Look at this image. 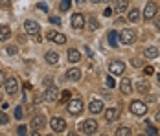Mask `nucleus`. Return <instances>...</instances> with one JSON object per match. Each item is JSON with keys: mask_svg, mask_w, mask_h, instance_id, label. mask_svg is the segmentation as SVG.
I'll return each mask as SVG.
<instances>
[{"mask_svg": "<svg viewBox=\"0 0 160 136\" xmlns=\"http://www.w3.org/2000/svg\"><path fill=\"white\" fill-rule=\"evenodd\" d=\"M4 83H6V76H4V72L0 70V87H4Z\"/></svg>", "mask_w": 160, "mask_h": 136, "instance_id": "obj_42", "label": "nucleus"}, {"mask_svg": "<svg viewBox=\"0 0 160 136\" xmlns=\"http://www.w3.org/2000/svg\"><path fill=\"white\" fill-rule=\"evenodd\" d=\"M9 37H11V28L8 26V24H2L0 26V41L4 43V41H9Z\"/></svg>", "mask_w": 160, "mask_h": 136, "instance_id": "obj_18", "label": "nucleus"}, {"mask_svg": "<svg viewBox=\"0 0 160 136\" xmlns=\"http://www.w3.org/2000/svg\"><path fill=\"white\" fill-rule=\"evenodd\" d=\"M0 6L2 8H9L11 6V0H0Z\"/></svg>", "mask_w": 160, "mask_h": 136, "instance_id": "obj_39", "label": "nucleus"}, {"mask_svg": "<svg viewBox=\"0 0 160 136\" xmlns=\"http://www.w3.org/2000/svg\"><path fill=\"white\" fill-rule=\"evenodd\" d=\"M44 85H46V88L52 87V77H46V79H44Z\"/></svg>", "mask_w": 160, "mask_h": 136, "instance_id": "obj_43", "label": "nucleus"}, {"mask_svg": "<svg viewBox=\"0 0 160 136\" xmlns=\"http://www.w3.org/2000/svg\"><path fill=\"white\" fill-rule=\"evenodd\" d=\"M129 9V0H114V11L116 15H122Z\"/></svg>", "mask_w": 160, "mask_h": 136, "instance_id": "obj_16", "label": "nucleus"}, {"mask_svg": "<svg viewBox=\"0 0 160 136\" xmlns=\"http://www.w3.org/2000/svg\"><path fill=\"white\" fill-rule=\"evenodd\" d=\"M105 83H107V87H109V88H112V87H116V81H114V76H112V74H109V76H107V79H105Z\"/></svg>", "mask_w": 160, "mask_h": 136, "instance_id": "obj_31", "label": "nucleus"}, {"mask_svg": "<svg viewBox=\"0 0 160 136\" xmlns=\"http://www.w3.org/2000/svg\"><path fill=\"white\" fill-rule=\"evenodd\" d=\"M4 88H6V92H8L9 96H15L17 92H18V81H17V77H9V79H6Z\"/></svg>", "mask_w": 160, "mask_h": 136, "instance_id": "obj_9", "label": "nucleus"}, {"mask_svg": "<svg viewBox=\"0 0 160 136\" xmlns=\"http://www.w3.org/2000/svg\"><path fill=\"white\" fill-rule=\"evenodd\" d=\"M8 123H9V116L4 110H0V125H8Z\"/></svg>", "mask_w": 160, "mask_h": 136, "instance_id": "obj_30", "label": "nucleus"}, {"mask_svg": "<svg viewBox=\"0 0 160 136\" xmlns=\"http://www.w3.org/2000/svg\"><path fill=\"white\" fill-rule=\"evenodd\" d=\"M70 24H72V28L81 30V28H85V24H87V18L83 17V13H74V15H72V18H70Z\"/></svg>", "mask_w": 160, "mask_h": 136, "instance_id": "obj_11", "label": "nucleus"}, {"mask_svg": "<svg viewBox=\"0 0 160 136\" xmlns=\"http://www.w3.org/2000/svg\"><path fill=\"white\" fill-rule=\"evenodd\" d=\"M131 63H132V66H136V68H140V66H142V59H140V57H134Z\"/></svg>", "mask_w": 160, "mask_h": 136, "instance_id": "obj_35", "label": "nucleus"}, {"mask_svg": "<svg viewBox=\"0 0 160 136\" xmlns=\"http://www.w3.org/2000/svg\"><path fill=\"white\" fill-rule=\"evenodd\" d=\"M32 129L33 131H41V129H44V125H46V118H44V114H35L32 118Z\"/></svg>", "mask_w": 160, "mask_h": 136, "instance_id": "obj_10", "label": "nucleus"}, {"mask_svg": "<svg viewBox=\"0 0 160 136\" xmlns=\"http://www.w3.org/2000/svg\"><path fill=\"white\" fill-rule=\"evenodd\" d=\"M147 133H149V134H151V136H157V134H158V129L151 125V127H147Z\"/></svg>", "mask_w": 160, "mask_h": 136, "instance_id": "obj_34", "label": "nucleus"}, {"mask_svg": "<svg viewBox=\"0 0 160 136\" xmlns=\"http://www.w3.org/2000/svg\"><path fill=\"white\" fill-rule=\"evenodd\" d=\"M24 30H26V33H28V35H39L41 26H39V22H37V20L28 18V20L24 22Z\"/></svg>", "mask_w": 160, "mask_h": 136, "instance_id": "obj_8", "label": "nucleus"}, {"mask_svg": "<svg viewBox=\"0 0 160 136\" xmlns=\"http://www.w3.org/2000/svg\"><path fill=\"white\" fill-rule=\"evenodd\" d=\"M158 13V6H157V2H147V6H145L144 9V18L145 20H151V18H155Z\"/></svg>", "mask_w": 160, "mask_h": 136, "instance_id": "obj_6", "label": "nucleus"}, {"mask_svg": "<svg viewBox=\"0 0 160 136\" xmlns=\"http://www.w3.org/2000/svg\"><path fill=\"white\" fill-rule=\"evenodd\" d=\"M107 41H109V44H111L112 48H116V46H118V41H120V33H116L114 30H111L107 33Z\"/></svg>", "mask_w": 160, "mask_h": 136, "instance_id": "obj_20", "label": "nucleus"}, {"mask_svg": "<svg viewBox=\"0 0 160 136\" xmlns=\"http://www.w3.org/2000/svg\"><path fill=\"white\" fill-rule=\"evenodd\" d=\"M79 131L83 134H94L98 131V121L96 120H85L79 125Z\"/></svg>", "mask_w": 160, "mask_h": 136, "instance_id": "obj_4", "label": "nucleus"}, {"mask_svg": "<svg viewBox=\"0 0 160 136\" xmlns=\"http://www.w3.org/2000/svg\"><path fill=\"white\" fill-rule=\"evenodd\" d=\"M127 18H129V22H138V20H140V9H138V8H132V9L129 11Z\"/></svg>", "mask_w": 160, "mask_h": 136, "instance_id": "obj_24", "label": "nucleus"}, {"mask_svg": "<svg viewBox=\"0 0 160 136\" xmlns=\"http://www.w3.org/2000/svg\"><path fill=\"white\" fill-rule=\"evenodd\" d=\"M90 2H92V4H99V2H101V0H90Z\"/></svg>", "mask_w": 160, "mask_h": 136, "instance_id": "obj_47", "label": "nucleus"}, {"mask_svg": "<svg viewBox=\"0 0 160 136\" xmlns=\"http://www.w3.org/2000/svg\"><path fill=\"white\" fill-rule=\"evenodd\" d=\"M6 53H8V55H17V53H18V48L13 46V44L6 46Z\"/></svg>", "mask_w": 160, "mask_h": 136, "instance_id": "obj_29", "label": "nucleus"}, {"mask_svg": "<svg viewBox=\"0 0 160 136\" xmlns=\"http://www.w3.org/2000/svg\"><path fill=\"white\" fill-rule=\"evenodd\" d=\"M42 98H44L46 101H55V99L61 98V94H59V90H57L55 87H48V88L44 90V94H42Z\"/></svg>", "mask_w": 160, "mask_h": 136, "instance_id": "obj_14", "label": "nucleus"}, {"mask_svg": "<svg viewBox=\"0 0 160 136\" xmlns=\"http://www.w3.org/2000/svg\"><path fill=\"white\" fill-rule=\"evenodd\" d=\"M17 133H18V134H20V136H24V134H26V133H28V131H26V127H24V125H20Z\"/></svg>", "mask_w": 160, "mask_h": 136, "instance_id": "obj_40", "label": "nucleus"}, {"mask_svg": "<svg viewBox=\"0 0 160 136\" xmlns=\"http://www.w3.org/2000/svg\"><path fill=\"white\" fill-rule=\"evenodd\" d=\"M112 13H114V9H111V8H105V11H103V15L105 17H111Z\"/></svg>", "mask_w": 160, "mask_h": 136, "instance_id": "obj_41", "label": "nucleus"}, {"mask_svg": "<svg viewBox=\"0 0 160 136\" xmlns=\"http://www.w3.org/2000/svg\"><path fill=\"white\" fill-rule=\"evenodd\" d=\"M44 59H46L48 64H57V63H59V53H57V52H48V53L44 55Z\"/></svg>", "mask_w": 160, "mask_h": 136, "instance_id": "obj_23", "label": "nucleus"}, {"mask_svg": "<svg viewBox=\"0 0 160 136\" xmlns=\"http://www.w3.org/2000/svg\"><path fill=\"white\" fill-rule=\"evenodd\" d=\"M109 74H112V76H123L125 74V63L123 61H111Z\"/></svg>", "mask_w": 160, "mask_h": 136, "instance_id": "obj_3", "label": "nucleus"}, {"mask_svg": "<svg viewBox=\"0 0 160 136\" xmlns=\"http://www.w3.org/2000/svg\"><path fill=\"white\" fill-rule=\"evenodd\" d=\"M66 110H68V114H72V116H78L83 112V101L81 99H68L66 101Z\"/></svg>", "mask_w": 160, "mask_h": 136, "instance_id": "obj_1", "label": "nucleus"}, {"mask_svg": "<svg viewBox=\"0 0 160 136\" xmlns=\"http://www.w3.org/2000/svg\"><path fill=\"white\" fill-rule=\"evenodd\" d=\"M2 101H4V98H2V94H0V103H2Z\"/></svg>", "mask_w": 160, "mask_h": 136, "instance_id": "obj_49", "label": "nucleus"}, {"mask_svg": "<svg viewBox=\"0 0 160 136\" xmlns=\"http://www.w3.org/2000/svg\"><path fill=\"white\" fill-rule=\"evenodd\" d=\"M46 39H48L50 43H55V44H64L66 43V35L57 33V31H53V30L46 33Z\"/></svg>", "mask_w": 160, "mask_h": 136, "instance_id": "obj_13", "label": "nucleus"}, {"mask_svg": "<svg viewBox=\"0 0 160 136\" xmlns=\"http://www.w3.org/2000/svg\"><path fill=\"white\" fill-rule=\"evenodd\" d=\"M70 6H72V0H61L59 9H61V11H68V9H70Z\"/></svg>", "mask_w": 160, "mask_h": 136, "instance_id": "obj_28", "label": "nucleus"}, {"mask_svg": "<svg viewBox=\"0 0 160 136\" xmlns=\"http://www.w3.org/2000/svg\"><path fill=\"white\" fill-rule=\"evenodd\" d=\"M88 110H90L92 114H101V112L105 110L103 101H101V99H92V101L88 103Z\"/></svg>", "mask_w": 160, "mask_h": 136, "instance_id": "obj_15", "label": "nucleus"}, {"mask_svg": "<svg viewBox=\"0 0 160 136\" xmlns=\"http://www.w3.org/2000/svg\"><path fill=\"white\" fill-rule=\"evenodd\" d=\"M136 90L140 92V94H147V92H149V83L144 81V79L138 81V83H136Z\"/></svg>", "mask_w": 160, "mask_h": 136, "instance_id": "obj_26", "label": "nucleus"}, {"mask_svg": "<svg viewBox=\"0 0 160 136\" xmlns=\"http://www.w3.org/2000/svg\"><path fill=\"white\" fill-rule=\"evenodd\" d=\"M155 120H157V121H160V110L157 112V114H155Z\"/></svg>", "mask_w": 160, "mask_h": 136, "instance_id": "obj_45", "label": "nucleus"}, {"mask_svg": "<svg viewBox=\"0 0 160 136\" xmlns=\"http://www.w3.org/2000/svg\"><path fill=\"white\" fill-rule=\"evenodd\" d=\"M131 112L134 114V116H145L147 114V105H145L144 101H140V99H134V101H131Z\"/></svg>", "mask_w": 160, "mask_h": 136, "instance_id": "obj_2", "label": "nucleus"}, {"mask_svg": "<svg viewBox=\"0 0 160 136\" xmlns=\"http://www.w3.org/2000/svg\"><path fill=\"white\" fill-rule=\"evenodd\" d=\"M120 41L123 43V44H132L134 41H136V33H134V30H131V28H125V30H122V33H120Z\"/></svg>", "mask_w": 160, "mask_h": 136, "instance_id": "obj_5", "label": "nucleus"}, {"mask_svg": "<svg viewBox=\"0 0 160 136\" xmlns=\"http://www.w3.org/2000/svg\"><path fill=\"white\" fill-rule=\"evenodd\" d=\"M70 98H72L70 90H63V92H61V101H68Z\"/></svg>", "mask_w": 160, "mask_h": 136, "instance_id": "obj_33", "label": "nucleus"}, {"mask_svg": "<svg viewBox=\"0 0 160 136\" xmlns=\"http://www.w3.org/2000/svg\"><path fill=\"white\" fill-rule=\"evenodd\" d=\"M37 9H41V11H48V6H46L44 2H41V4H37Z\"/></svg>", "mask_w": 160, "mask_h": 136, "instance_id": "obj_38", "label": "nucleus"}, {"mask_svg": "<svg viewBox=\"0 0 160 136\" xmlns=\"http://www.w3.org/2000/svg\"><path fill=\"white\" fill-rule=\"evenodd\" d=\"M66 79H70V81H79L81 70L79 68H70V70H66Z\"/></svg>", "mask_w": 160, "mask_h": 136, "instance_id": "obj_19", "label": "nucleus"}, {"mask_svg": "<svg viewBox=\"0 0 160 136\" xmlns=\"http://www.w3.org/2000/svg\"><path fill=\"white\" fill-rule=\"evenodd\" d=\"M87 26H88L90 31H96L98 28H99V22H98V18L94 15H88L87 17Z\"/></svg>", "mask_w": 160, "mask_h": 136, "instance_id": "obj_22", "label": "nucleus"}, {"mask_svg": "<svg viewBox=\"0 0 160 136\" xmlns=\"http://www.w3.org/2000/svg\"><path fill=\"white\" fill-rule=\"evenodd\" d=\"M160 53H158V48H155V46H149V48H145L144 52V57H147V59H157Z\"/></svg>", "mask_w": 160, "mask_h": 136, "instance_id": "obj_21", "label": "nucleus"}, {"mask_svg": "<svg viewBox=\"0 0 160 136\" xmlns=\"http://www.w3.org/2000/svg\"><path fill=\"white\" fill-rule=\"evenodd\" d=\"M15 118L17 120H22V118H24V110H22V107H17L15 108Z\"/></svg>", "mask_w": 160, "mask_h": 136, "instance_id": "obj_32", "label": "nucleus"}, {"mask_svg": "<svg viewBox=\"0 0 160 136\" xmlns=\"http://www.w3.org/2000/svg\"><path fill=\"white\" fill-rule=\"evenodd\" d=\"M155 28L160 30V17H157V20H155Z\"/></svg>", "mask_w": 160, "mask_h": 136, "instance_id": "obj_44", "label": "nucleus"}, {"mask_svg": "<svg viewBox=\"0 0 160 136\" xmlns=\"http://www.w3.org/2000/svg\"><path fill=\"white\" fill-rule=\"evenodd\" d=\"M103 112H105V114H103V118H105L107 123H114V121L120 120V110H118V108H114V107L107 108V110H103Z\"/></svg>", "mask_w": 160, "mask_h": 136, "instance_id": "obj_12", "label": "nucleus"}, {"mask_svg": "<svg viewBox=\"0 0 160 136\" xmlns=\"http://www.w3.org/2000/svg\"><path fill=\"white\" fill-rule=\"evenodd\" d=\"M101 2H105V4H109V2H112V0H101Z\"/></svg>", "mask_w": 160, "mask_h": 136, "instance_id": "obj_48", "label": "nucleus"}, {"mask_svg": "<svg viewBox=\"0 0 160 136\" xmlns=\"http://www.w3.org/2000/svg\"><path fill=\"white\" fill-rule=\"evenodd\" d=\"M144 72L147 76H151V74H155V68H153V66H144Z\"/></svg>", "mask_w": 160, "mask_h": 136, "instance_id": "obj_37", "label": "nucleus"}, {"mask_svg": "<svg viewBox=\"0 0 160 136\" xmlns=\"http://www.w3.org/2000/svg\"><path fill=\"white\" fill-rule=\"evenodd\" d=\"M120 92H122L123 96H129V94L132 92V83H131L129 77H123V79H122V83H120Z\"/></svg>", "mask_w": 160, "mask_h": 136, "instance_id": "obj_17", "label": "nucleus"}, {"mask_svg": "<svg viewBox=\"0 0 160 136\" xmlns=\"http://www.w3.org/2000/svg\"><path fill=\"white\" fill-rule=\"evenodd\" d=\"M76 4H78V6H83V4H85V0H76Z\"/></svg>", "mask_w": 160, "mask_h": 136, "instance_id": "obj_46", "label": "nucleus"}, {"mask_svg": "<svg viewBox=\"0 0 160 136\" xmlns=\"http://www.w3.org/2000/svg\"><path fill=\"white\" fill-rule=\"evenodd\" d=\"M68 61H70V63H79L81 53L78 50H72V48H70V50H68Z\"/></svg>", "mask_w": 160, "mask_h": 136, "instance_id": "obj_25", "label": "nucleus"}, {"mask_svg": "<svg viewBox=\"0 0 160 136\" xmlns=\"http://www.w3.org/2000/svg\"><path fill=\"white\" fill-rule=\"evenodd\" d=\"M50 22L55 24V26H61V18L59 17H50Z\"/></svg>", "mask_w": 160, "mask_h": 136, "instance_id": "obj_36", "label": "nucleus"}, {"mask_svg": "<svg viewBox=\"0 0 160 136\" xmlns=\"http://www.w3.org/2000/svg\"><path fill=\"white\" fill-rule=\"evenodd\" d=\"M50 127H52V131H53V133H63L64 129H66V121H64L63 118L53 116V118L50 120Z\"/></svg>", "mask_w": 160, "mask_h": 136, "instance_id": "obj_7", "label": "nucleus"}, {"mask_svg": "<svg viewBox=\"0 0 160 136\" xmlns=\"http://www.w3.org/2000/svg\"><path fill=\"white\" fill-rule=\"evenodd\" d=\"M132 134V131L129 129V127H120L118 131H116V136H131Z\"/></svg>", "mask_w": 160, "mask_h": 136, "instance_id": "obj_27", "label": "nucleus"}, {"mask_svg": "<svg viewBox=\"0 0 160 136\" xmlns=\"http://www.w3.org/2000/svg\"><path fill=\"white\" fill-rule=\"evenodd\" d=\"M157 79H158V83H160V74H158V76H157Z\"/></svg>", "mask_w": 160, "mask_h": 136, "instance_id": "obj_50", "label": "nucleus"}]
</instances>
